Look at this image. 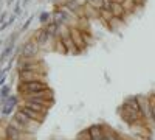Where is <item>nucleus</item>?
I'll use <instances>...</instances> for the list:
<instances>
[{"mask_svg":"<svg viewBox=\"0 0 155 140\" xmlns=\"http://www.w3.org/2000/svg\"><path fill=\"white\" fill-rule=\"evenodd\" d=\"M50 89V86L47 84L45 80L42 81H20L17 84V94L22 95H27V94H34V92H42Z\"/></svg>","mask_w":155,"mask_h":140,"instance_id":"nucleus-1","label":"nucleus"},{"mask_svg":"<svg viewBox=\"0 0 155 140\" xmlns=\"http://www.w3.org/2000/svg\"><path fill=\"white\" fill-rule=\"evenodd\" d=\"M17 72H37V73L45 75L44 64L37 58L36 59H17Z\"/></svg>","mask_w":155,"mask_h":140,"instance_id":"nucleus-2","label":"nucleus"},{"mask_svg":"<svg viewBox=\"0 0 155 140\" xmlns=\"http://www.w3.org/2000/svg\"><path fill=\"white\" fill-rule=\"evenodd\" d=\"M120 115H121V118H123L127 125H130V126H137V125H140V123H144L143 115H141V114L127 109V108H124L123 104L120 106Z\"/></svg>","mask_w":155,"mask_h":140,"instance_id":"nucleus-3","label":"nucleus"},{"mask_svg":"<svg viewBox=\"0 0 155 140\" xmlns=\"http://www.w3.org/2000/svg\"><path fill=\"white\" fill-rule=\"evenodd\" d=\"M71 39L74 41V44H76V47H78V50H79V52H84V50L88 47V45L85 44V41H84L82 31L78 28V27H71Z\"/></svg>","mask_w":155,"mask_h":140,"instance_id":"nucleus-4","label":"nucleus"},{"mask_svg":"<svg viewBox=\"0 0 155 140\" xmlns=\"http://www.w3.org/2000/svg\"><path fill=\"white\" fill-rule=\"evenodd\" d=\"M17 109H20L23 114H27V115H28L33 121H36V123H39V125H41V123L44 121V117H45L44 114L33 111V109H31V108H28L27 104H23V103H22V104H19V106H17Z\"/></svg>","mask_w":155,"mask_h":140,"instance_id":"nucleus-5","label":"nucleus"},{"mask_svg":"<svg viewBox=\"0 0 155 140\" xmlns=\"http://www.w3.org/2000/svg\"><path fill=\"white\" fill-rule=\"evenodd\" d=\"M33 37H34V41L37 42V45L39 47H44V45H47L50 41H54V39H51V37H50V34L47 33V30L42 27V28H39L34 34H33Z\"/></svg>","mask_w":155,"mask_h":140,"instance_id":"nucleus-6","label":"nucleus"},{"mask_svg":"<svg viewBox=\"0 0 155 140\" xmlns=\"http://www.w3.org/2000/svg\"><path fill=\"white\" fill-rule=\"evenodd\" d=\"M19 81H42L45 80L44 73H37V72H17Z\"/></svg>","mask_w":155,"mask_h":140,"instance_id":"nucleus-7","label":"nucleus"},{"mask_svg":"<svg viewBox=\"0 0 155 140\" xmlns=\"http://www.w3.org/2000/svg\"><path fill=\"white\" fill-rule=\"evenodd\" d=\"M12 118H14L17 123H20L22 126H25V128H30V126L33 125V123H36V121H33L28 115H27V114H23L20 109H16V112H14V117H12Z\"/></svg>","mask_w":155,"mask_h":140,"instance_id":"nucleus-8","label":"nucleus"},{"mask_svg":"<svg viewBox=\"0 0 155 140\" xmlns=\"http://www.w3.org/2000/svg\"><path fill=\"white\" fill-rule=\"evenodd\" d=\"M88 129V134L92 140H102L104 138V125H92Z\"/></svg>","mask_w":155,"mask_h":140,"instance_id":"nucleus-9","label":"nucleus"},{"mask_svg":"<svg viewBox=\"0 0 155 140\" xmlns=\"http://www.w3.org/2000/svg\"><path fill=\"white\" fill-rule=\"evenodd\" d=\"M123 106L130 109L134 112H138L141 114V109H140V101H138V97H127L124 101H123Z\"/></svg>","mask_w":155,"mask_h":140,"instance_id":"nucleus-10","label":"nucleus"},{"mask_svg":"<svg viewBox=\"0 0 155 140\" xmlns=\"http://www.w3.org/2000/svg\"><path fill=\"white\" fill-rule=\"evenodd\" d=\"M110 11H112L113 17L126 19V16H127V12H126L124 8H123V3H120V2H112V5H110Z\"/></svg>","mask_w":155,"mask_h":140,"instance_id":"nucleus-11","label":"nucleus"},{"mask_svg":"<svg viewBox=\"0 0 155 140\" xmlns=\"http://www.w3.org/2000/svg\"><path fill=\"white\" fill-rule=\"evenodd\" d=\"M82 8H84V14H85V19H99V9L93 8L90 3L84 2L82 3Z\"/></svg>","mask_w":155,"mask_h":140,"instance_id":"nucleus-12","label":"nucleus"},{"mask_svg":"<svg viewBox=\"0 0 155 140\" xmlns=\"http://www.w3.org/2000/svg\"><path fill=\"white\" fill-rule=\"evenodd\" d=\"M23 104H27L28 108H31V109L36 111V112L44 114V115H47V112H48V109H50V108H47V106H44V104H41V103H34V101H23Z\"/></svg>","mask_w":155,"mask_h":140,"instance_id":"nucleus-13","label":"nucleus"},{"mask_svg":"<svg viewBox=\"0 0 155 140\" xmlns=\"http://www.w3.org/2000/svg\"><path fill=\"white\" fill-rule=\"evenodd\" d=\"M138 6H140V5L135 2V0H124V2H123V8H124V11L127 12V14H132V12H135Z\"/></svg>","mask_w":155,"mask_h":140,"instance_id":"nucleus-14","label":"nucleus"},{"mask_svg":"<svg viewBox=\"0 0 155 140\" xmlns=\"http://www.w3.org/2000/svg\"><path fill=\"white\" fill-rule=\"evenodd\" d=\"M113 19V14H112V11L110 9H106V8H101L99 9V20H102L106 25Z\"/></svg>","mask_w":155,"mask_h":140,"instance_id":"nucleus-15","label":"nucleus"},{"mask_svg":"<svg viewBox=\"0 0 155 140\" xmlns=\"http://www.w3.org/2000/svg\"><path fill=\"white\" fill-rule=\"evenodd\" d=\"M14 50H16V44H6V47L3 48V52H2V55H0V61L8 59L12 53H14Z\"/></svg>","mask_w":155,"mask_h":140,"instance_id":"nucleus-16","label":"nucleus"},{"mask_svg":"<svg viewBox=\"0 0 155 140\" xmlns=\"http://www.w3.org/2000/svg\"><path fill=\"white\" fill-rule=\"evenodd\" d=\"M53 44H54V47H53V48L56 50L58 53H61V55H68V53H67V48L64 47V44H62V41L59 39V37H56V39L53 41Z\"/></svg>","mask_w":155,"mask_h":140,"instance_id":"nucleus-17","label":"nucleus"},{"mask_svg":"<svg viewBox=\"0 0 155 140\" xmlns=\"http://www.w3.org/2000/svg\"><path fill=\"white\" fill-rule=\"evenodd\" d=\"M50 20H51V12L44 11V12H41V14H39V22L42 23V27H44V25H47Z\"/></svg>","mask_w":155,"mask_h":140,"instance_id":"nucleus-18","label":"nucleus"},{"mask_svg":"<svg viewBox=\"0 0 155 140\" xmlns=\"http://www.w3.org/2000/svg\"><path fill=\"white\" fill-rule=\"evenodd\" d=\"M16 109V106H12V104H8V103H3L2 109H0V112H2V115H9V114Z\"/></svg>","mask_w":155,"mask_h":140,"instance_id":"nucleus-19","label":"nucleus"},{"mask_svg":"<svg viewBox=\"0 0 155 140\" xmlns=\"http://www.w3.org/2000/svg\"><path fill=\"white\" fill-rule=\"evenodd\" d=\"M9 95H11V87L9 86H2V87H0V98L6 100Z\"/></svg>","mask_w":155,"mask_h":140,"instance_id":"nucleus-20","label":"nucleus"},{"mask_svg":"<svg viewBox=\"0 0 155 140\" xmlns=\"http://www.w3.org/2000/svg\"><path fill=\"white\" fill-rule=\"evenodd\" d=\"M147 100H149V104H150V112H152V120H153V123H155V94L149 95V97H147Z\"/></svg>","mask_w":155,"mask_h":140,"instance_id":"nucleus-21","label":"nucleus"},{"mask_svg":"<svg viewBox=\"0 0 155 140\" xmlns=\"http://www.w3.org/2000/svg\"><path fill=\"white\" fill-rule=\"evenodd\" d=\"M16 17H17V16H14V14H12V16H11V17L8 19V22H5V23H2V25H0V31H3L5 28L11 27V25H12V23L16 22Z\"/></svg>","mask_w":155,"mask_h":140,"instance_id":"nucleus-22","label":"nucleus"},{"mask_svg":"<svg viewBox=\"0 0 155 140\" xmlns=\"http://www.w3.org/2000/svg\"><path fill=\"white\" fill-rule=\"evenodd\" d=\"M87 3H90L93 8H96V9H101L102 8V0H88Z\"/></svg>","mask_w":155,"mask_h":140,"instance_id":"nucleus-23","label":"nucleus"},{"mask_svg":"<svg viewBox=\"0 0 155 140\" xmlns=\"http://www.w3.org/2000/svg\"><path fill=\"white\" fill-rule=\"evenodd\" d=\"M33 19H34V16H30V17L27 19V22H25V23L22 25V28H20V33H22V31H27V30H28V27H30V25H31Z\"/></svg>","mask_w":155,"mask_h":140,"instance_id":"nucleus-24","label":"nucleus"},{"mask_svg":"<svg viewBox=\"0 0 155 140\" xmlns=\"http://www.w3.org/2000/svg\"><path fill=\"white\" fill-rule=\"evenodd\" d=\"M20 14H22V3L16 2L14 3V16H20Z\"/></svg>","mask_w":155,"mask_h":140,"instance_id":"nucleus-25","label":"nucleus"},{"mask_svg":"<svg viewBox=\"0 0 155 140\" xmlns=\"http://www.w3.org/2000/svg\"><path fill=\"white\" fill-rule=\"evenodd\" d=\"M110 5H112V0H102V8L110 9Z\"/></svg>","mask_w":155,"mask_h":140,"instance_id":"nucleus-26","label":"nucleus"},{"mask_svg":"<svg viewBox=\"0 0 155 140\" xmlns=\"http://www.w3.org/2000/svg\"><path fill=\"white\" fill-rule=\"evenodd\" d=\"M6 17H8V14H6V12H2V14H0V25L6 22Z\"/></svg>","mask_w":155,"mask_h":140,"instance_id":"nucleus-27","label":"nucleus"},{"mask_svg":"<svg viewBox=\"0 0 155 140\" xmlns=\"http://www.w3.org/2000/svg\"><path fill=\"white\" fill-rule=\"evenodd\" d=\"M30 2H31V0H23V2H22V5H23V6H25V5H28V3H30Z\"/></svg>","mask_w":155,"mask_h":140,"instance_id":"nucleus-28","label":"nucleus"},{"mask_svg":"<svg viewBox=\"0 0 155 140\" xmlns=\"http://www.w3.org/2000/svg\"><path fill=\"white\" fill-rule=\"evenodd\" d=\"M14 2H16V0H6V5H12Z\"/></svg>","mask_w":155,"mask_h":140,"instance_id":"nucleus-29","label":"nucleus"},{"mask_svg":"<svg viewBox=\"0 0 155 140\" xmlns=\"http://www.w3.org/2000/svg\"><path fill=\"white\" fill-rule=\"evenodd\" d=\"M112 2H120V3H123L124 0H112Z\"/></svg>","mask_w":155,"mask_h":140,"instance_id":"nucleus-30","label":"nucleus"},{"mask_svg":"<svg viewBox=\"0 0 155 140\" xmlns=\"http://www.w3.org/2000/svg\"><path fill=\"white\" fill-rule=\"evenodd\" d=\"M120 140H129V138H126V137H123V135H121V138H120Z\"/></svg>","mask_w":155,"mask_h":140,"instance_id":"nucleus-31","label":"nucleus"},{"mask_svg":"<svg viewBox=\"0 0 155 140\" xmlns=\"http://www.w3.org/2000/svg\"><path fill=\"white\" fill-rule=\"evenodd\" d=\"M2 44H3V41H2V39H0V45H2Z\"/></svg>","mask_w":155,"mask_h":140,"instance_id":"nucleus-32","label":"nucleus"}]
</instances>
